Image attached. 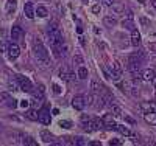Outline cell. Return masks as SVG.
Listing matches in <instances>:
<instances>
[{"label":"cell","instance_id":"1","mask_svg":"<svg viewBox=\"0 0 156 146\" xmlns=\"http://www.w3.org/2000/svg\"><path fill=\"white\" fill-rule=\"evenodd\" d=\"M35 56L39 61V64L42 65V68H49V65H50L49 51H47V48L42 45V42H39V39L36 40V44H35Z\"/></svg>","mask_w":156,"mask_h":146},{"label":"cell","instance_id":"2","mask_svg":"<svg viewBox=\"0 0 156 146\" xmlns=\"http://www.w3.org/2000/svg\"><path fill=\"white\" fill-rule=\"evenodd\" d=\"M49 39H50V44H52V47H53V50H56V48L64 42L63 33H61L59 28H56L55 23L49 25Z\"/></svg>","mask_w":156,"mask_h":146},{"label":"cell","instance_id":"3","mask_svg":"<svg viewBox=\"0 0 156 146\" xmlns=\"http://www.w3.org/2000/svg\"><path fill=\"white\" fill-rule=\"evenodd\" d=\"M16 81L19 82L20 90H24V92H31L33 86H31V81L27 78V76H24V75H17V76H16Z\"/></svg>","mask_w":156,"mask_h":146},{"label":"cell","instance_id":"4","mask_svg":"<svg viewBox=\"0 0 156 146\" xmlns=\"http://www.w3.org/2000/svg\"><path fill=\"white\" fill-rule=\"evenodd\" d=\"M38 120L42 123V124H50V112H49V109L44 107V109H41L39 112H38Z\"/></svg>","mask_w":156,"mask_h":146},{"label":"cell","instance_id":"5","mask_svg":"<svg viewBox=\"0 0 156 146\" xmlns=\"http://www.w3.org/2000/svg\"><path fill=\"white\" fill-rule=\"evenodd\" d=\"M72 106H73V109H77V110H83L86 107L84 96H81V95L73 96V98H72Z\"/></svg>","mask_w":156,"mask_h":146},{"label":"cell","instance_id":"6","mask_svg":"<svg viewBox=\"0 0 156 146\" xmlns=\"http://www.w3.org/2000/svg\"><path fill=\"white\" fill-rule=\"evenodd\" d=\"M103 123H105V128H106V129H112V131L117 129V123L114 121V118H112L111 114H106V115L103 117Z\"/></svg>","mask_w":156,"mask_h":146},{"label":"cell","instance_id":"7","mask_svg":"<svg viewBox=\"0 0 156 146\" xmlns=\"http://www.w3.org/2000/svg\"><path fill=\"white\" fill-rule=\"evenodd\" d=\"M19 53H20L19 45H17L16 42H11V44L8 45V56H10V59H16V58L19 56Z\"/></svg>","mask_w":156,"mask_h":146},{"label":"cell","instance_id":"8","mask_svg":"<svg viewBox=\"0 0 156 146\" xmlns=\"http://www.w3.org/2000/svg\"><path fill=\"white\" fill-rule=\"evenodd\" d=\"M22 36H24V30L20 28L19 25H14L11 28V39L13 40H19V39H22Z\"/></svg>","mask_w":156,"mask_h":146},{"label":"cell","instance_id":"9","mask_svg":"<svg viewBox=\"0 0 156 146\" xmlns=\"http://www.w3.org/2000/svg\"><path fill=\"white\" fill-rule=\"evenodd\" d=\"M24 12H25V16L28 17V19H33L36 14H35V8H33V2H27L25 6H24Z\"/></svg>","mask_w":156,"mask_h":146},{"label":"cell","instance_id":"10","mask_svg":"<svg viewBox=\"0 0 156 146\" xmlns=\"http://www.w3.org/2000/svg\"><path fill=\"white\" fill-rule=\"evenodd\" d=\"M155 70L153 68H145V70H142L140 72V78L144 79V81H152L153 78H155Z\"/></svg>","mask_w":156,"mask_h":146},{"label":"cell","instance_id":"11","mask_svg":"<svg viewBox=\"0 0 156 146\" xmlns=\"http://www.w3.org/2000/svg\"><path fill=\"white\" fill-rule=\"evenodd\" d=\"M140 44V34L138 30H131V45L134 47H139Z\"/></svg>","mask_w":156,"mask_h":146},{"label":"cell","instance_id":"12","mask_svg":"<svg viewBox=\"0 0 156 146\" xmlns=\"http://www.w3.org/2000/svg\"><path fill=\"white\" fill-rule=\"evenodd\" d=\"M103 23L108 26V28H112V26L117 25V19L112 17V16H105L103 17Z\"/></svg>","mask_w":156,"mask_h":146},{"label":"cell","instance_id":"13","mask_svg":"<svg viewBox=\"0 0 156 146\" xmlns=\"http://www.w3.org/2000/svg\"><path fill=\"white\" fill-rule=\"evenodd\" d=\"M59 78L63 81H69L70 79V72L67 70V67H61L59 68Z\"/></svg>","mask_w":156,"mask_h":146},{"label":"cell","instance_id":"14","mask_svg":"<svg viewBox=\"0 0 156 146\" xmlns=\"http://www.w3.org/2000/svg\"><path fill=\"white\" fill-rule=\"evenodd\" d=\"M145 121L148 124H153V126H155V124H156V112H153V110H152V112H147L145 114Z\"/></svg>","mask_w":156,"mask_h":146},{"label":"cell","instance_id":"15","mask_svg":"<svg viewBox=\"0 0 156 146\" xmlns=\"http://www.w3.org/2000/svg\"><path fill=\"white\" fill-rule=\"evenodd\" d=\"M116 131H119L122 135H125V137H133V132L128 129V128H125V126H122V124H117V129Z\"/></svg>","mask_w":156,"mask_h":146},{"label":"cell","instance_id":"16","mask_svg":"<svg viewBox=\"0 0 156 146\" xmlns=\"http://www.w3.org/2000/svg\"><path fill=\"white\" fill-rule=\"evenodd\" d=\"M112 11L116 12V14H122V12H125V5L123 3H112Z\"/></svg>","mask_w":156,"mask_h":146},{"label":"cell","instance_id":"17","mask_svg":"<svg viewBox=\"0 0 156 146\" xmlns=\"http://www.w3.org/2000/svg\"><path fill=\"white\" fill-rule=\"evenodd\" d=\"M41 138H42L45 143H50V142L53 140V135L50 134L49 131H41Z\"/></svg>","mask_w":156,"mask_h":146},{"label":"cell","instance_id":"18","mask_svg":"<svg viewBox=\"0 0 156 146\" xmlns=\"http://www.w3.org/2000/svg\"><path fill=\"white\" fill-rule=\"evenodd\" d=\"M122 26L126 30H134V22H133V19H123L122 20Z\"/></svg>","mask_w":156,"mask_h":146},{"label":"cell","instance_id":"19","mask_svg":"<svg viewBox=\"0 0 156 146\" xmlns=\"http://www.w3.org/2000/svg\"><path fill=\"white\" fill-rule=\"evenodd\" d=\"M77 75H78V78H80V79H86V78H87V68H86L84 65H80V67H78V73H77Z\"/></svg>","mask_w":156,"mask_h":146},{"label":"cell","instance_id":"20","mask_svg":"<svg viewBox=\"0 0 156 146\" xmlns=\"http://www.w3.org/2000/svg\"><path fill=\"white\" fill-rule=\"evenodd\" d=\"M35 14L39 16V17H47V16H49V11H47V8H44V6H38V10L35 11Z\"/></svg>","mask_w":156,"mask_h":146},{"label":"cell","instance_id":"21","mask_svg":"<svg viewBox=\"0 0 156 146\" xmlns=\"http://www.w3.org/2000/svg\"><path fill=\"white\" fill-rule=\"evenodd\" d=\"M111 72L122 75V65H120V62H119V61H114V62H112V65H111Z\"/></svg>","mask_w":156,"mask_h":146},{"label":"cell","instance_id":"22","mask_svg":"<svg viewBox=\"0 0 156 146\" xmlns=\"http://www.w3.org/2000/svg\"><path fill=\"white\" fill-rule=\"evenodd\" d=\"M92 126H94V131H100V129H103L105 128V123H103V120H94L92 121Z\"/></svg>","mask_w":156,"mask_h":146},{"label":"cell","instance_id":"23","mask_svg":"<svg viewBox=\"0 0 156 146\" xmlns=\"http://www.w3.org/2000/svg\"><path fill=\"white\" fill-rule=\"evenodd\" d=\"M91 92L92 93H98L100 92V84H98L97 79H92L91 81Z\"/></svg>","mask_w":156,"mask_h":146},{"label":"cell","instance_id":"24","mask_svg":"<svg viewBox=\"0 0 156 146\" xmlns=\"http://www.w3.org/2000/svg\"><path fill=\"white\" fill-rule=\"evenodd\" d=\"M27 118L31 120V121H38V112L35 109H30L28 112H27Z\"/></svg>","mask_w":156,"mask_h":146},{"label":"cell","instance_id":"25","mask_svg":"<svg viewBox=\"0 0 156 146\" xmlns=\"http://www.w3.org/2000/svg\"><path fill=\"white\" fill-rule=\"evenodd\" d=\"M16 0H8V3H6V10H8V12L11 14V12L16 11Z\"/></svg>","mask_w":156,"mask_h":146},{"label":"cell","instance_id":"26","mask_svg":"<svg viewBox=\"0 0 156 146\" xmlns=\"http://www.w3.org/2000/svg\"><path fill=\"white\" fill-rule=\"evenodd\" d=\"M24 145H28V146H36L38 145V142L35 140L33 137H24V142H22Z\"/></svg>","mask_w":156,"mask_h":146},{"label":"cell","instance_id":"27","mask_svg":"<svg viewBox=\"0 0 156 146\" xmlns=\"http://www.w3.org/2000/svg\"><path fill=\"white\" fill-rule=\"evenodd\" d=\"M140 109L144 110V114H147V112H152V104L148 103V101H144V103H140Z\"/></svg>","mask_w":156,"mask_h":146},{"label":"cell","instance_id":"28","mask_svg":"<svg viewBox=\"0 0 156 146\" xmlns=\"http://www.w3.org/2000/svg\"><path fill=\"white\" fill-rule=\"evenodd\" d=\"M83 128H84V131H87V132H92V131H94L92 121H91V120H87V121H83Z\"/></svg>","mask_w":156,"mask_h":146},{"label":"cell","instance_id":"29","mask_svg":"<svg viewBox=\"0 0 156 146\" xmlns=\"http://www.w3.org/2000/svg\"><path fill=\"white\" fill-rule=\"evenodd\" d=\"M6 106L11 107V109H16L17 107V101L14 98H8V100H6Z\"/></svg>","mask_w":156,"mask_h":146},{"label":"cell","instance_id":"30","mask_svg":"<svg viewBox=\"0 0 156 146\" xmlns=\"http://www.w3.org/2000/svg\"><path fill=\"white\" fill-rule=\"evenodd\" d=\"M111 109H112V114L116 115V117H122V110H120V107H119V106H116V104H112V106H111Z\"/></svg>","mask_w":156,"mask_h":146},{"label":"cell","instance_id":"31","mask_svg":"<svg viewBox=\"0 0 156 146\" xmlns=\"http://www.w3.org/2000/svg\"><path fill=\"white\" fill-rule=\"evenodd\" d=\"M83 62H84V59L80 56V54H75V58H73V64L75 65H83Z\"/></svg>","mask_w":156,"mask_h":146},{"label":"cell","instance_id":"32","mask_svg":"<svg viewBox=\"0 0 156 146\" xmlns=\"http://www.w3.org/2000/svg\"><path fill=\"white\" fill-rule=\"evenodd\" d=\"M59 126L64 128V129H69V128H72V123L67 121V120H63V121H59Z\"/></svg>","mask_w":156,"mask_h":146},{"label":"cell","instance_id":"33","mask_svg":"<svg viewBox=\"0 0 156 146\" xmlns=\"http://www.w3.org/2000/svg\"><path fill=\"white\" fill-rule=\"evenodd\" d=\"M73 143H75V145H86V142L83 140V137H75V138H73Z\"/></svg>","mask_w":156,"mask_h":146},{"label":"cell","instance_id":"34","mask_svg":"<svg viewBox=\"0 0 156 146\" xmlns=\"http://www.w3.org/2000/svg\"><path fill=\"white\" fill-rule=\"evenodd\" d=\"M130 93H131V96L138 98V96H139V90H138L136 87H131V89H130Z\"/></svg>","mask_w":156,"mask_h":146},{"label":"cell","instance_id":"35","mask_svg":"<svg viewBox=\"0 0 156 146\" xmlns=\"http://www.w3.org/2000/svg\"><path fill=\"white\" fill-rule=\"evenodd\" d=\"M28 106H30V101H27V100H22V101H20V107L28 109Z\"/></svg>","mask_w":156,"mask_h":146},{"label":"cell","instance_id":"36","mask_svg":"<svg viewBox=\"0 0 156 146\" xmlns=\"http://www.w3.org/2000/svg\"><path fill=\"white\" fill-rule=\"evenodd\" d=\"M8 89L14 92V90H16V82H13V81H8Z\"/></svg>","mask_w":156,"mask_h":146},{"label":"cell","instance_id":"37","mask_svg":"<svg viewBox=\"0 0 156 146\" xmlns=\"http://www.w3.org/2000/svg\"><path fill=\"white\" fill-rule=\"evenodd\" d=\"M92 12H94V14H98V12H100V5H94L92 6Z\"/></svg>","mask_w":156,"mask_h":146},{"label":"cell","instance_id":"38","mask_svg":"<svg viewBox=\"0 0 156 146\" xmlns=\"http://www.w3.org/2000/svg\"><path fill=\"white\" fill-rule=\"evenodd\" d=\"M53 92H55L56 95H59V93H61V87H59L58 84H55V86H53Z\"/></svg>","mask_w":156,"mask_h":146},{"label":"cell","instance_id":"39","mask_svg":"<svg viewBox=\"0 0 156 146\" xmlns=\"http://www.w3.org/2000/svg\"><path fill=\"white\" fill-rule=\"evenodd\" d=\"M148 48H150V51L156 53V42H152L150 45H148Z\"/></svg>","mask_w":156,"mask_h":146},{"label":"cell","instance_id":"40","mask_svg":"<svg viewBox=\"0 0 156 146\" xmlns=\"http://www.w3.org/2000/svg\"><path fill=\"white\" fill-rule=\"evenodd\" d=\"M8 98H10V95H8V93H2V95H0V100H2V101H6Z\"/></svg>","mask_w":156,"mask_h":146},{"label":"cell","instance_id":"41","mask_svg":"<svg viewBox=\"0 0 156 146\" xmlns=\"http://www.w3.org/2000/svg\"><path fill=\"white\" fill-rule=\"evenodd\" d=\"M101 3H105V5H108V6H111V5L114 3V0H101Z\"/></svg>","mask_w":156,"mask_h":146},{"label":"cell","instance_id":"42","mask_svg":"<svg viewBox=\"0 0 156 146\" xmlns=\"http://www.w3.org/2000/svg\"><path fill=\"white\" fill-rule=\"evenodd\" d=\"M109 145H120V140L119 138H112V140L109 142Z\"/></svg>","mask_w":156,"mask_h":146},{"label":"cell","instance_id":"43","mask_svg":"<svg viewBox=\"0 0 156 146\" xmlns=\"http://www.w3.org/2000/svg\"><path fill=\"white\" fill-rule=\"evenodd\" d=\"M150 104H152V110L156 112V101H150Z\"/></svg>","mask_w":156,"mask_h":146},{"label":"cell","instance_id":"44","mask_svg":"<svg viewBox=\"0 0 156 146\" xmlns=\"http://www.w3.org/2000/svg\"><path fill=\"white\" fill-rule=\"evenodd\" d=\"M87 120H89V117H87V115H83V117H81V123H83V121H87Z\"/></svg>","mask_w":156,"mask_h":146},{"label":"cell","instance_id":"45","mask_svg":"<svg viewBox=\"0 0 156 146\" xmlns=\"http://www.w3.org/2000/svg\"><path fill=\"white\" fill-rule=\"evenodd\" d=\"M89 145H91V146H100V143H98V142H91Z\"/></svg>","mask_w":156,"mask_h":146},{"label":"cell","instance_id":"46","mask_svg":"<svg viewBox=\"0 0 156 146\" xmlns=\"http://www.w3.org/2000/svg\"><path fill=\"white\" fill-rule=\"evenodd\" d=\"M152 82H153V86H155V89H156V75H155V78L152 79Z\"/></svg>","mask_w":156,"mask_h":146},{"label":"cell","instance_id":"47","mask_svg":"<svg viewBox=\"0 0 156 146\" xmlns=\"http://www.w3.org/2000/svg\"><path fill=\"white\" fill-rule=\"evenodd\" d=\"M77 31H78V34H81V33H83V28H81V26H78Z\"/></svg>","mask_w":156,"mask_h":146},{"label":"cell","instance_id":"48","mask_svg":"<svg viewBox=\"0 0 156 146\" xmlns=\"http://www.w3.org/2000/svg\"><path fill=\"white\" fill-rule=\"evenodd\" d=\"M152 2H153V6H155V8H156V0H152Z\"/></svg>","mask_w":156,"mask_h":146},{"label":"cell","instance_id":"49","mask_svg":"<svg viewBox=\"0 0 156 146\" xmlns=\"http://www.w3.org/2000/svg\"><path fill=\"white\" fill-rule=\"evenodd\" d=\"M83 2H84V3H87V0H83Z\"/></svg>","mask_w":156,"mask_h":146},{"label":"cell","instance_id":"50","mask_svg":"<svg viewBox=\"0 0 156 146\" xmlns=\"http://www.w3.org/2000/svg\"><path fill=\"white\" fill-rule=\"evenodd\" d=\"M0 131H2V124H0Z\"/></svg>","mask_w":156,"mask_h":146}]
</instances>
